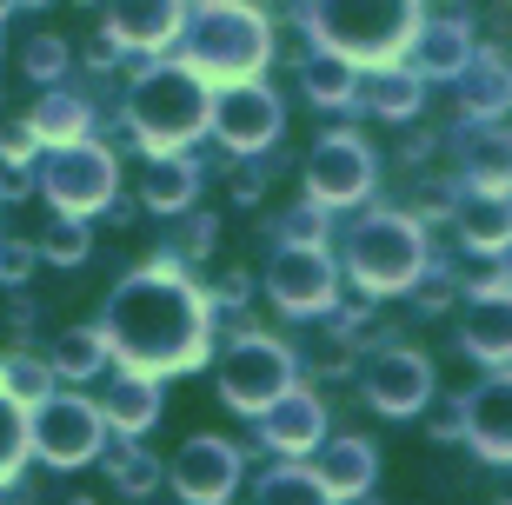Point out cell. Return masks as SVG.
<instances>
[{
  "label": "cell",
  "mask_w": 512,
  "mask_h": 505,
  "mask_svg": "<svg viewBox=\"0 0 512 505\" xmlns=\"http://www.w3.org/2000/svg\"><path fill=\"white\" fill-rule=\"evenodd\" d=\"M346 273L360 280V293H406L419 280V266H426V240H419V220L413 213H373L346 233L340 246Z\"/></svg>",
  "instance_id": "277c9868"
},
{
  "label": "cell",
  "mask_w": 512,
  "mask_h": 505,
  "mask_svg": "<svg viewBox=\"0 0 512 505\" xmlns=\"http://www.w3.org/2000/svg\"><path fill=\"white\" fill-rule=\"evenodd\" d=\"M300 80H306V100H320V107H346L353 87H360V67H353L340 47H326V54H313L300 67Z\"/></svg>",
  "instance_id": "603a6c76"
},
{
  "label": "cell",
  "mask_w": 512,
  "mask_h": 505,
  "mask_svg": "<svg viewBox=\"0 0 512 505\" xmlns=\"http://www.w3.org/2000/svg\"><path fill=\"white\" fill-rule=\"evenodd\" d=\"M286 386H293V353H286L280 339H260L247 326V333L233 339V353L220 359V399H227L233 412H260L266 399H280Z\"/></svg>",
  "instance_id": "8992f818"
},
{
  "label": "cell",
  "mask_w": 512,
  "mask_h": 505,
  "mask_svg": "<svg viewBox=\"0 0 512 505\" xmlns=\"http://www.w3.org/2000/svg\"><path fill=\"white\" fill-rule=\"evenodd\" d=\"M413 286H419V306H426V313H439V306L453 300V286H446V280H413Z\"/></svg>",
  "instance_id": "d590c367"
},
{
  "label": "cell",
  "mask_w": 512,
  "mask_h": 505,
  "mask_svg": "<svg viewBox=\"0 0 512 505\" xmlns=\"http://www.w3.org/2000/svg\"><path fill=\"white\" fill-rule=\"evenodd\" d=\"M173 34H180V0H114V40L160 47Z\"/></svg>",
  "instance_id": "ffe728a7"
},
{
  "label": "cell",
  "mask_w": 512,
  "mask_h": 505,
  "mask_svg": "<svg viewBox=\"0 0 512 505\" xmlns=\"http://www.w3.org/2000/svg\"><path fill=\"white\" fill-rule=\"evenodd\" d=\"M114 486L120 492H147L153 486V459H147V452H120V459H114Z\"/></svg>",
  "instance_id": "1f68e13d"
},
{
  "label": "cell",
  "mask_w": 512,
  "mask_h": 505,
  "mask_svg": "<svg viewBox=\"0 0 512 505\" xmlns=\"http://www.w3.org/2000/svg\"><path fill=\"white\" fill-rule=\"evenodd\" d=\"M34 426H27V439H34V452L47 459V466H87V459H100V446H107V419H100L87 399H67V393H40L34 399Z\"/></svg>",
  "instance_id": "52a82bcc"
},
{
  "label": "cell",
  "mask_w": 512,
  "mask_h": 505,
  "mask_svg": "<svg viewBox=\"0 0 512 505\" xmlns=\"http://www.w3.org/2000/svg\"><path fill=\"white\" fill-rule=\"evenodd\" d=\"M419 27L413 0H320V40L346 60H386Z\"/></svg>",
  "instance_id": "5b68a950"
},
{
  "label": "cell",
  "mask_w": 512,
  "mask_h": 505,
  "mask_svg": "<svg viewBox=\"0 0 512 505\" xmlns=\"http://www.w3.org/2000/svg\"><path fill=\"white\" fill-rule=\"evenodd\" d=\"M466 353L486 359V366H506V353H512V306H506V293H473Z\"/></svg>",
  "instance_id": "d6986e66"
},
{
  "label": "cell",
  "mask_w": 512,
  "mask_h": 505,
  "mask_svg": "<svg viewBox=\"0 0 512 505\" xmlns=\"http://www.w3.org/2000/svg\"><path fill=\"white\" fill-rule=\"evenodd\" d=\"M266 34L260 7L247 0H207V7H193V27H187V67L193 74H220V80H247L266 67Z\"/></svg>",
  "instance_id": "7a4b0ae2"
},
{
  "label": "cell",
  "mask_w": 512,
  "mask_h": 505,
  "mask_svg": "<svg viewBox=\"0 0 512 505\" xmlns=\"http://www.w3.org/2000/svg\"><path fill=\"white\" fill-rule=\"evenodd\" d=\"M306 187H313L320 206L366 200V193H373V153H366L353 133H333V140H320L313 160H306Z\"/></svg>",
  "instance_id": "8fae6325"
},
{
  "label": "cell",
  "mask_w": 512,
  "mask_h": 505,
  "mask_svg": "<svg viewBox=\"0 0 512 505\" xmlns=\"http://www.w3.org/2000/svg\"><path fill=\"white\" fill-rule=\"evenodd\" d=\"M253 419H260V439L273 452H286V459H300V452H313L326 439V406L313 393H300V386H286L280 399H266Z\"/></svg>",
  "instance_id": "5bb4252c"
},
{
  "label": "cell",
  "mask_w": 512,
  "mask_h": 505,
  "mask_svg": "<svg viewBox=\"0 0 512 505\" xmlns=\"http://www.w3.org/2000/svg\"><path fill=\"white\" fill-rule=\"evenodd\" d=\"M0 386L27 406V399H40V393H54V366L47 359H27V353H14V359H0Z\"/></svg>",
  "instance_id": "83f0119b"
},
{
  "label": "cell",
  "mask_w": 512,
  "mask_h": 505,
  "mask_svg": "<svg viewBox=\"0 0 512 505\" xmlns=\"http://www.w3.org/2000/svg\"><path fill=\"white\" fill-rule=\"evenodd\" d=\"M266 293L286 306V313H326L333 306V266L313 240H286L266 266Z\"/></svg>",
  "instance_id": "30bf717a"
},
{
  "label": "cell",
  "mask_w": 512,
  "mask_h": 505,
  "mask_svg": "<svg viewBox=\"0 0 512 505\" xmlns=\"http://www.w3.org/2000/svg\"><path fill=\"white\" fill-rule=\"evenodd\" d=\"M286 233H293V240H313V246H320V200L306 206V213H293V220H286Z\"/></svg>",
  "instance_id": "836d02e7"
},
{
  "label": "cell",
  "mask_w": 512,
  "mask_h": 505,
  "mask_svg": "<svg viewBox=\"0 0 512 505\" xmlns=\"http://www.w3.org/2000/svg\"><path fill=\"white\" fill-rule=\"evenodd\" d=\"M27 260H34L27 246H0V280H20V273H27Z\"/></svg>",
  "instance_id": "8d00e7d4"
},
{
  "label": "cell",
  "mask_w": 512,
  "mask_h": 505,
  "mask_svg": "<svg viewBox=\"0 0 512 505\" xmlns=\"http://www.w3.org/2000/svg\"><path fill=\"white\" fill-rule=\"evenodd\" d=\"M173 492L193 505H220L233 499V486H240V452L227 446V439H213V432H200V439H187V446L173 452Z\"/></svg>",
  "instance_id": "7c38bea8"
},
{
  "label": "cell",
  "mask_w": 512,
  "mask_h": 505,
  "mask_svg": "<svg viewBox=\"0 0 512 505\" xmlns=\"http://www.w3.org/2000/svg\"><path fill=\"white\" fill-rule=\"evenodd\" d=\"M459 426L486 459H512V386L506 379H486L466 406H459Z\"/></svg>",
  "instance_id": "9a60e30c"
},
{
  "label": "cell",
  "mask_w": 512,
  "mask_h": 505,
  "mask_svg": "<svg viewBox=\"0 0 512 505\" xmlns=\"http://www.w3.org/2000/svg\"><path fill=\"white\" fill-rule=\"evenodd\" d=\"M20 452H27V419H20V399L0 386V479L20 466Z\"/></svg>",
  "instance_id": "f546056e"
},
{
  "label": "cell",
  "mask_w": 512,
  "mask_h": 505,
  "mask_svg": "<svg viewBox=\"0 0 512 505\" xmlns=\"http://www.w3.org/2000/svg\"><path fill=\"white\" fill-rule=\"evenodd\" d=\"M127 120H133V140H147L153 153H173L180 140H193L207 127V74H193L187 60L140 74V87L127 94Z\"/></svg>",
  "instance_id": "3957f363"
},
{
  "label": "cell",
  "mask_w": 512,
  "mask_h": 505,
  "mask_svg": "<svg viewBox=\"0 0 512 505\" xmlns=\"http://www.w3.org/2000/svg\"><path fill=\"white\" fill-rule=\"evenodd\" d=\"M466 173L479 193H506V140L493 120H479V133H466Z\"/></svg>",
  "instance_id": "484cf974"
},
{
  "label": "cell",
  "mask_w": 512,
  "mask_h": 505,
  "mask_svg": "<svg viewBox=\"0 0 512 505\" xmlns=\"http://www.w3.org/2000/svg\"><path fill=\"white\" fill-rule=\"evenodd\" d=\"M40 253H47L54 266H80V260H87V226H80V213H67V220H54V226H47Z\"/></svg>",
  "instance_id": "f1b7e54d"
},
{
  "label": "cell",
  "mask_w": 512,
  "mask_h": 505,
  "mask_svg": "<svg viewBox=\"0 0 512 505\" xmlns=\"http://www.w3.org/2000/svg\"><path fill=\"white\" fill-rule=\"evenodd\" d=\"M107 353H120L133 373H187L207 359V300L187 273L153 266L133 273L107 306Z\"/></svg>",
  "instance_id": "6da1fadb"
},
{
  "label": "cell",
  "mask_w": 512,
  "mask_h": 505,
  "mask_svg": "<svg viewBox=\"0 0 512 505\" xmlns=\"http://www.w3.org/2000/svg\"><path fill=\"white\" fill-rule=\"evenodd\" d=\"M94 412L114 432H127V439H133V432H147L153 419H160V386H153V373H133V366H127V373L107 386V399H100Z\"/></svg>",
  "instance_id": "e0dca14e"
},
{
  "label": "cell",
  "mask_w": 512,
  "mask_h": 505,
  "mask_svg": "<svg viewBox=\"0 0 512 505\" xmlns=\"http://www.w3.org/2000/svg\"><path fill=\"white\" fill-rule=\"evenodd\" d=\"M459 233H466V246H479V253H499L512 233V213H506V193H473V200H459Z\"/></svg>",
  "instance_id": "7402d4cb"
},
{
  "label": "cell",
  "mask_w": 512,
  "mask_h": 505,
  "mask_svg": "<svg viewBox=\"0 0 512 505\" xmlns=\"http://www.w3.org/2000/svg\"><path fill=\"white\" fill-rule=\"evenodd\" d=\"M366 399H373V412H386V419H413V412H426V399H433V366L419 353H406V346H393V353H380L366 366Z\"/></svg>",
  "instance_id": "4fadbf2b"
},
{
  "label": "cell",
  "mask_w": 512,
  "mask_h": 505,
  "mask_svg": "<svg viewBox=\"0 0 512 505\" xmlns=\"http://www.w3.org/2000/svg\"><path fill=\"white\" fill-rule=\"evenodd\" d=\"M193 193H200V167H193V160L160 153V160L140 173V200H147L153 213H180V206H193Z\"/></svg>",
  "instance_id": "44dd1931"
},
{
  "label": "cell",
  "mask_w": 512,
  "mask_h": 505,
  "mask_svg": "<svg viewBox=\"0 0 512 505\" xmlns=\"http://www.w3.org/2000/svg\"><path fill=\"white\" fill-rule=\"evenodd\" d=\"M34 140H80L87 133V100H74V94H54L47 107H34Z\"/></svg>",
  "instance_id": "4316f807"
},
{
  "label": "cell",
  "mask_w": 512,
  "mask_h": 505,
  "mask_svg": "<svg viewBox=\"0 0 512 505\" xmlns=\"http://www.w3.org/2000/svg\"><path fill=\"white\" fill-rule=\"evenodd\" d=\"M207 120L233 153H260V147H273V133H280V100L247 74V80H233L220 100H207Z\"/></svg>",
  "instance_id": "9c48e42d"
},
{
  "label": "cell",
  "mask_w": 512,
  "mask_h": 505,
  "mask_svg": "<svg viewBox=\"0 0 512 505\" xmlns=\"http://www.w3.org/2000/svg\"><path fill=\"white\" fill-rule=\"evenodd\" d=\"M373 472H380V459H373L366 439H333L313 479H320V499H366L373 492Z\"/></svg>",
  "instance_id": "2e32d148"
},
{
  "label": "cell",
  "mask_w": 512,
  "mask_h": 505,
  "mask_svg": "<svg viewBox=\"0 0 512 505\" xmlns=\"http://www.w3.org/2000/svg\"><path fill=\"white\" fill-rule=\"evenodd\" d=\"M7 7H14V0H0V14H7Z\"/></svg>",
  "instance_id": "74e56055"
},
{
  "label": "cell",
  "mask_w": 512,
  "mask_h": 505,
  "mask_svg": "<svg viewBox=\"0 0 512 505\" xmlns=\"http://www.w3.org/2000/svg\"><path fill=\"white\" fill-rule=\"evenodd\" d=\"M0 153H7V167H20V160L34 153V127H14L7 140H0Z\"/></svg>",
  "instance_id": "e575fe53"
},
{
  "label": "cell",
  "mask_w": 512,
  "mask_h": 505,
  "mask_svg": "<svg viewBox=\"0 0 512 505\" xmlns=\"http://www.w3.org/2000/svg\"><path fill=\"white\" fill-rule=\"evenodd\" d=\"M54 379H87L107 366V333H94V326H74V333H60L54 339Z\"/></svg>",
  "instance_id": "d4e9b609"
},
{
  "label": "cell",
  "mask_w": 512,
  "mask_h": 505,
  "mask_svg": "<svg viewBox=\"0 0 512 505\" xmlns=\"http://www.w3.org/2000/svg\"><path fill=\"white\" fill-rule=\"evenodd\" d=\"M260 499H320V479L306 466H280L260 479Z\"/></svg>",
  "instance_id": "4dcf8cb0"
},
{
  "label": "cell",
  "mask_w": 512,
  "mask_h": 505,
  "mask_svg": "<svg viewBox=\"0 0 512 505\" xmlns=\"http://www.w3.org/2000/svg\"><path fill=\"white\" fill-rule=\"evenodd\" d=\"M353 94H366V107L380 113V120H413V113H419V74H406V67H380V74L360 80Z\"/></svg>",
  "instance_id": "cb8c5ba5"
},
{
  "label": "cell",
  "mask_w": 512,
  "mask_h": 505,
  "mask_svg": "<svg viewBox=\"0 0 512 505\" xmlns=\"http://www.w3.org/2000/svg\"><path fill=\"white\" fill-rule=\"evenodd\" d=\"M40 187H47V200L60 213H100V206L114 200V160L100 147H87V133L80 140H54Z\"/></svg>",
  "instance_id": "ba28073f"
},
{
  "label": "cell",
  "mask_w": 512,
  "mask_h": 505,
  "mask_svg": "<svg viewBox=\"0 0 512 505\" xmlns=\"http://www.w3.org/2000/svg\"><path fill=\"white\" fill-rule=\"evenodd\" d=\"M60 60H67V47H60V40H27V74H34V80H54Z\"/></svg>",
  "instance_id": "d6a6232c"
},
{
  "label": "cell",
  "mask_w": 512,
  "mask_h": 505,
  "mask_svg": "<svg viewBox=\"0 0 512 505\" xmlns=\"http://www.w3.org/2000/svg\"><path fill=\"white\" fill-rule=\"evenodd\" d=\"M413 67L433 80H453L466 60H473V47H466V27L459 20H426V27H413Z\"/></svg>",
  "instance_id": "ac0fdd59"
}]
</instances>
